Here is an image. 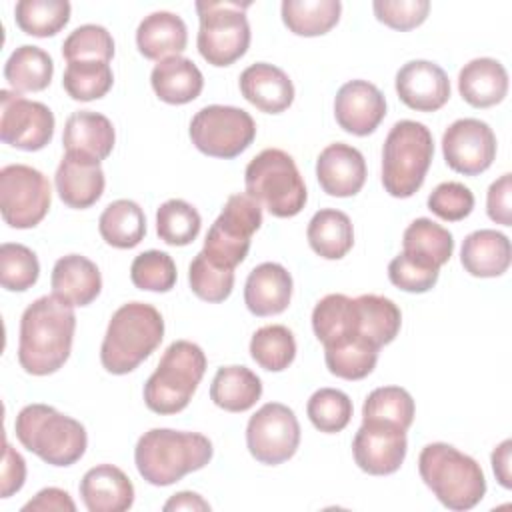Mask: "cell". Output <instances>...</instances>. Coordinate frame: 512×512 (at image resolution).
<instances>
[{
    "label": "cell",
    "instance_id": "obj_29",
    "mask_svg": "<svg viewBox=\"0 0 512 512\" xmlns=\"http://www.w3.org/2000/svg\"><path fill=\"white\" fill-rule=\"evenodd\" d=\"M150 84L162 102L188 104L200 96L204 76L190 58L170 56L152 68Z\"/></svg>",
    "mask_w": 512,
    "mask_h": 512
},
{
    "label": "cell",
    "instance_id": "obj_31",
    "mask_svg": "<svg viewBox=\"0 0 512 512\" xmlns=\"http://www.w3.org/2000/svg\"><path fill=\"white\" fill-rule=\"evenodd\" d=\"M262 396V380L246 366H224L212 378L210 400L226 412H246Z\"/></svg>",
    "mask_w": 512,
    "mask_h": 512
},
{
    "label": "cell",
    "instance_id": "obj_36",
    "mask_svg": "<svg viewBox=\"0 0 512 512\" xmlns=\"http://www.w3.org/2000/svg\"><path fill=\"white\" fill-rule=\"evenodd\" d=\"M378 346L364 336H348L330 346H324V362L330 374L344 380L366 378L378 362Z\"/></svg>",
    "mask_w": 512,
    "mask_h": 512
},
{
    "label": "cell",
    "instance_id": "obj_10",
    "mask_svg": "<svg viewBox=\"0 0 512 512\" xmlns=\"http://www.w3.org/2000/svg\"><path fill=\"white\" fill-rule=\"evenodd\" d=\"M262 224V206L248 194L228 196L220 216L210 226L202 254L216 266L234 270L250 250L252 234Z\"/></svg>",
    "mask_w": 512,
    "mask_h": 512
},
{
    "label": "cell",
    "instance_id": "obj_9",
    "mask_svg": "<svg viewBox=\"0 0 512 512\" xmlns=\"http://www.w3.org/2000/svg\"><path fill=\"white\" fill-rule=\"evenodd\" d=\"M248 6L250 2H196L200 20L196 46L208 64L230 66L246 54L250 46V24L246 18Z\"/></svg>",
    "mask_w": 512,
    "mask_h": 512
},
{
    "label": "cell",
    "instance_id": "obj_23",
    "mask_svg": "<svg viewBox=\"0 0 512 512\" xmlns=\"http://www.w3.org/2000/svg\"><path fill=\"white\" fill-rule=\"evenodd\" d=\"M292 298V276L278 262H262L250 270L244 284V302L254 316H276Z\"/></svg>",
    "mask_w": 512,
    "mask_h": 512
},
{
    "label": "cell",
    "instance_id": "obj_4",
    "mask_svg": "<svg viewBox=\"0 0 512 512\" xmlns=\"http://www.w3.org/2000/svg\"><path fill=\"white\" fill-rule=\"evenodd\" d=\"M418 472L438 502L456 512L474 508L486 494L480 464L446 442H432L422 448Z\"/></svg>",
    "mask_w": 512,
    "mask_h": 512
},
{
    "label": "cell",
    "instance_id": "obj_32",
    "mask_svg": "<svg viewBox=\"0 0 512 512\" xmlns=\"http://www.w3.org/2000/svg\"><path fill=\"white\" fill-rule=\"evenodd\" d=\"M354 306L356 332L370 340L374 346L382 348L398 336L402 314L390 298L378 294H362L354 298Z\"/></svg>",
    "mask_w": 512,
    "mask_h": 512
},
{
    "label": "cell",
    "instance_id": "obj_16",
    "mask_svg": "<svg viewBox=\"0 0 512 512\" xmlns=\"http://www.w3.org/2000/svg\"><path fill=\"white\" fill-rule=\"evenodd\" d=\"M406 450V430L378 420L362 422L352 440L354 462L362 472L372 476L394 474L402 466Z\"/></svg>",
    "mask_w": 512,
    "mask_h": 512
},
{
    "label": "cell",
    "instance_id": "obj_5",
    "mask_svg": "<svg viewBox=\"0 0 512 512\" xmlns=\"http://www.w3.org/2000/svg\"><path fill=\"white\" fill-rule=\"evenodd\" d=\"M18 442L52 466H72L88 446L86 428L48 404L24 406L14 422Z\"/></svg>",
    "mask_w": 512,
    "mask_h": 512
},
{
    "label": "cell",
    "instance_id": "obj_50",
    "mask_svg": "<svg viewBox=\"0 0 512 512\" xmlns=\"http://www.w3.org/2000/svg\"><path fill=\"white\" fill-rule=\"evenodd\" d=\"M474 208V194L462 182H442L428 196V210L442 220L458 222L470 216Z\"/></svg>",
    "mask_w": 512,
    "mask_h": 512
},
{
    "label": "cell",
    "instance_id": "obj_45",
    "mask_svg": "<svg viewBox=\"0 0 512 512\" xmlns=\"http://www.w3.org/2000/svg\"><path fill=\"white\" fill-rule=\"evenodd\" d=\"M40 262L36 254L14 242H4L0 246V284L10 292H24L38 282Z\"/></svg>",
    "mask_w": 512,
    "mask_h": 512
},
{
    "label": "cell",
    "instance_id": "obj_28",
    "mask_svg": "<svg viewBox=\"0 0 512 512\" xmlns=\"http://www.w3.org/2000/svg\"><path fill=\"white\" fill-rule=\"evenodd\" d=\"M458 90L470 106L490 108L508 94V72L494 58H474L460 70Z\"/></svg>",
    "mask_w": 512,
    "mask_h": 512
},
{
    "label": "cell",
    "instance_id": "obj_40",
    "mask_svg": "<svg viewBox=\"0 0 512 512\" xmlns=\"http://www.w3.org/2000/svg\"><path fill=\"white\" fill-rule=\"evenodd\" d=\"M70 10L68 0H20L14 8V18L22 32L48 38L68 24Z\"/></svg>",
    "mask_w": 512,
    "mask_h": 512
},
{
    "label": "cell",
    "instance_id": "obj_37",
    "mask_svg": "<svg viewBox=\"0 0 512 512\" xmlns=\"http://www.w3.org/2000/svg\"><path fill=\"white\" fill-rule=\"evenodd\" d=\"M402 246V252L434 268H440L450 260L454 252V238L444 226L432 222L430 218H416L404 230Z\"/></svg>",
    "mask_w": 512,
    "mask_h": 512
},
{
    "label": "cell",
    "instance_id": "obj_48",
    "mask_svg": "<svg viewBox=\"0 0 512 512\" xmlns=\"http://www.w3.org/2000/svg\"><path fill=\"white\" fill-rule=\"evenodd\" d=\"M188 282L192 292L206 302H224L234 288V270L212 264L202 252L190 262Z\"/></svg>",
    "mask_w": 512,
    "mask_h": 512
},
{
    "label": "cell",
    "instance_id": "obj_25",
    "mask_svg": "<svg viewBox=\"0 0 512 512\" xmlns=\"http://www.w3.org/2000/svg\"><path fill=\"white\" fill-rule=\"evenodd\" d=\"M52 294L70 306H88L102 290V276L98 266L82 256L68 254L56 260L50 274Z\"/></svg>",
    "mask_w": 512,
    "mask_h": 512
},
{
    "label": "cell",
    "instance_id": "obj_33",
    "mask_svg": "<svg viewBox=\"0 0 512 512\" xmlns=\"http://www.w3.org/2000/svg\"><path fill=\"white\" fill-rule=\"evenodd\" d=\"M100 236L114 248H134L146 234L144 210L128 198L110 202L98 220Z\"/></svg>",
    "mask_w": 512,
    "mask_h": 512
},
{
    "label": "cell",
    "instance_id": "obj_56",
    "mask_svg": "<svg viewBox=\"0 0 512 512\" xmlns=\"http://www.w3.org/2000/svg\"><path fill=\"white\" fill-rule=\"evenodd\" d=\"M164 510H210V504L196 492H178L170 496V500L164 504Z\"/></svg>",
    "mask_w": 512,
    "mask_h": 512
},
{
    "label": "cell",
    "instance_id": "obj_19",
    "mask_svg": "<svg viewBox=\"0 0 512 512\" xmlns=\"http://www.w3.org/2000/svg\"><path fill=\"white\" fill-rule=\"evenodd\" d=\"M316 178L320 188L330 196H354L366 182V160L362 152L350 144H328L316 160Z\"/></svg>",
    "mask_w": 512,
    "mask_h": 512
},
{
    "label": "cell",
    "instance_id": "obj_14",
    "mask_svg": "<svg viewBox=\"0 0 512 512\" xmlns=\"http://www.w3.org/2000/svg\"><path fill=\"white\" fill-rule=\"evenodd\" d=\"M0 104V138L4 144L26 152L50 144L56 122L46 104L10 90H0Z\"/></svg>",
    "mask_w": 512,
    "mask_h": 512
},
{
    "label": "cell",
    "instance_id": "obj_52",
    "mask_svg": "<svg viewBox=\"0 0 512 512\" xmlns=\"http://www.w3.org/2000/svg\"><path fill=\"white\" fill-rule=\"evenodd\" d=\"M510 194H512V174H502L494 180L486 194V212L492 222L510 226L512 224V208H510Z\"/></svg>",
    "mask_w": 512,
    "mask_h": 512
},
{
    "label": "cell",
    "instance_id": "obj_15",
    "mask_svg": "<svg viewBox=\"0 0 512 512\" xmlns=\"http://www.w3.org/2000/svg\"><path fill=\"white\" fill-rule=\"evenodd\" d=\"M442 154L454 172L478 176L486 172L496 158V136L482 120L460 118L446 128L442 136Z\"/></svg>",
    "mask_w": 512,
    "mask_h": 512
},
{
    "label": "cell",
    "instance_id": "obj_12",
    "mask_svg": "<svg viewBox=\"0 0 512 512\" xmlns=\"http://www.w3.org/2000/svg\"><path fill=\"white\" fill-rule=\"evenodd\" d=\"M50 202V182L40 170L28 164H8L0 170V212L10 228H34L48 214Z\"/></svg>",
    "mask_w": 512,
    "mask_h": 512
},
{
    "label": "cell",
    "instance_id": "obj_18",
    "mask_svg": "<svg viewBox=\"0 0 512 512\" xmlns=\"http://www.w3.org/2000/svg\"><path fill=\"white\" fill-rule=\"evenodd\" d=\"M396 94L412 110L434 112L450 98L446 72L430 60H410L396 72Z\"/></svg>",
    "mask_w": 512,
    "mask_h": 512
},
{
    "label": "cell",
    "instance_id": "obj_17",
    "mask_svg": "<svg viewBox=\"0 0 512 512\" xmlns=\"http://www.w3.org/2000/svg\"><path fill=\"white\" fill-rule=\"evenodd\" d=\"M334 116L348 134L368 136L386 116V98L372 82L350 80L336 92Z\"/></svg>",
    "mask_w": 512,
    "mask_h": 512
},
{
    "label": "cell",
    "instance_id": "obj_21",
    "mask_svg": "<svg viewBox=\"0 0 512 512\" xmlns=\"http://www.w3.org/2000/svg\"><path fill=\"white\" fill-rule=\"evenodd\" d=\"M242 96L266 114H280L294 102V84L288 74L268 62H256L240 74Z\"/></svg>",
    "mask_w": 512,
    "mask_h": 512
},
{
    "label": "cell",
    "instance_id": "obj_38",
    "mask_svg": "<svg viewBox=\"0 0 512 512\" xmlns=\"http://www.w3.org/2000/svg\"><path fill=\"white\" fill-rule=\"evenodd\" d=\"M312 330L322 346H330L356 332L354 298L346 294H328L312 310Z\"/></svg>",
    "mask_w": 512,
    "mask_h": 512
},
{
    "label": "cell",
    "instance_id": "obj_47",
    "mask_svg": "<svg viewBox=\"0 0 512 512\" xmlns=\"http://www.w3.org/2000/svg\"><path fill=\"white\" fill-rule=\"evenodd\" d=\"M62 56L68 62H76V60L110 62L114 56V38L100 24H82L74 28L64 40Z\"/></svg>",
    "mask_w": 512,
    "mask_h": 512
},
{
    "label": "cell",
    "instance_id": "obj_26",
    "mask_svg": "<svg viewBox=\"0 0 512 512\" xmlns=\"http://www.w3.org/2000/svg\"><path fill=\"white\" fill-rule=\"evenodd\" d=\"M512 250L506 234L484 228L470 232L460 250V262L464 270L476 278L502 276L510 266Z\"/></svg>",
    "mask_w": 512,
    "mask_h": 512
},
{
    "label": "cell",
    "instance_id": "obj_46",
    "mask_svg": "<svg viewBox=\"0 0 512 512\" xmlns=\"http://www.w3.org/2000/svg\"><path fill=\"white\" fill-rule=\"evenodd\" d=\"M176 264L170 254L160 250H146L132 260L130 280L140 290L168 292L176 284Z\"/></svg>",
    "mask_w": 512,
    "mask_h": 512
},
{
    "label": "cell",
    "instance_id": "obj_44",
    "mask_svg": "<svg viewBox=\"0 0 512 512\" xmlns=\"http://www.w3.org/2000/svg\"><path fill=\"white\" fill-rule=\"evenodd\" d=\"M352 400L346 392L338 388H320L316 390L308 404L306 414L316 430L326 434L342 432L352 418Z\"/></svg>",
    "mask_w": 512,
    "mask_h": 512
},
{
    "label": "cell",
    "instance_id": "obj_30",
    "mask_svg": "<svg viewBox=\"0 0 512 512\" xmlns=\"http://www.w3.org/2000/svg\"><path fill=\"white\" fill-rule=\"evenodd\" d=\"M306 238L320 258L340 260L354 244V228L348 214L342 210L322 208L310 218Z\"/></svg>",
    "mask_w": 512,
    "mask_h": 512
},
{
    "label": "cell",
    "instance_id": "obj_35",
    "mask_svg": "<svg viewBox=\"0 0 512 512\" xmlns=\"http://www.w3.org/2000/svg\"><path fill=\"white\" fill-rule=\"evenodd\" d=\"M52 74L54 62L50 54L32 44H22L20 48H16L4 64V78L18 94L40 92L48 88Z\"/></svg>",
    "mask_w": 512,
    "mask_h": 512
},
{
    "label": "cell",
    "instance_id": "obj_13",
    "mask_svg": "<svg viewBox=\"0 0 512 512\" xmlns=\"http://www.w3.org/2000/svg\"><path fill=\"white\" fill-rule=\"evenodd\" d=\"M246 446L260 464L276 466L290 460L300 446V424L292 408L268 402L250 416Z\"/></svg>",
    "mask_w": 512,
    "mask_h": 512
},
{
    "label": "cell",
    "instance_id": "obj_55",
    "mask_svg": "<svg viewBox=\"0 0 512 512\" xmlns=\"http://www.w3.org/2000/svg\"><path fill=\"white\" fill-rule=\"evenodd\" d=\"M510 450H512V440L500 442L494 452H492V470L496 474V480L504 488H512V472H510Z\"/></svg>",
    "mask_w": 512,
    "mask_h": 512
},
{
    "label": "cell",
    "instance_id": "obj_2",
    "mask_svg": "<svg viewBox=\"0 0 512 512\" xmlns=\"http://www.w3.org/2000/svg\"><path fill=\"white\" fill-rule=\"evenodd\" d=\"M212 442L198 432L152 428L134 448L138 474L152 486H170L212 460Z\"/></svg>",
    "mask_w": 512,
    "mask_h": 512
},
{
    "label": "cell",
    "instance_id": "obj_53",
    "mask_svg": "<svg viewBox=\"0 0 512 512\" xmlns=\"http://www.w3.org/2000/svg\"><path fill=\"white\" fill-rule=\"evenodd\" d=\"M26 480V462L24 458L4 442V460H2V498L12 496L24 486Z\"/></svg>",
    "mask_w": 512,
    "mask_h": 512
},
{
    "label": "cell",
    "instance_id": "obj_24",
    "mask_svg": "<svg viewBox=\"0 0 512 512\" xmlns=\"http://www.w3.org/2000/svg\"><path fill=\"white\" fill-rule=\"evenodd\" d=\"M114 142H116L114 126L100 112L78 110L70 114L64 124L62 144L68 154L102 162L110 156Z\"/></svg>",
    "mask_w": 512,
    "mask_h": 512
},
{
    "label": "cell",
    "instance_id": "obj_8",
    "mask_svg": "<svg viewBox=\"0 0 512 512\" xmlns=\"http://www.w3.org/2000/svg\"><path fill=\"white\" fill-rule=\"evenodd\" d=\"M246 194L276 218H292L302 212L308 192L294 158L280 148L256 154L244 172Z\"/></svg>",
    "mask_w": 512,
    "mask_h": 512
},
{
    "label": "cell",
    "instance_id": "obj_1",
    "mask_svg": "<svg viewBox=\"0 0 512 512\" xmlns=\"http://www.w3.org/2000/svg\"><path fill=\"white\" fill-rule=\"evenodd\" d=\"M76 330L74 306L58 296H40L20 318L18 362L32 376L58 372L72 352Z\"/></svg>",
    "mask_w": 512,
    "mask_h": 512
},
{
    "label": "cell",
    "instance_id": "obj_43",
    "mask_svg": "<svg viewBox=\"0 0 512 512\" xmlns=\"http://www.w3.org/2000/svg\"><path fill=\"white\" fill-rule=\"evenodd\" d=\"M414 398L400 386H382L368 394L362 406V422L378 420L408 430L414 420Z\"/></svg>",
    "mask_w": 512,
    "mask_h": 512
},
{
    "label": "cell",
    "instance_id": "obj_6",
    "mask_svg": "<svg viewBox=\"0 0 512 512\" xmlns=\"http://www.w3.org/2000/svg\"><path fill=\"white\" fill-rule=\"evenodd\" d=\"M432 132L416 120L396 122L382 148V184L394 198H410L424 184L432 164Z\"/></svg>",
    "mask_w": 512,
    "mask_h": 512
},
{
    "label": "cell",
    "instance_id": "obj_54",
    "mask_svg": "<svg viewBox=\"0 0 512 512\" xmlns=\"http://www.w3.org/2000/svg\"><path fill=\"white\" fill-rule=\"evenodd\" d=\"M30 510H40V512H50V510H58V512H74L76 504L70 498V494L62 488H44L40 490L32 500H28L22 506V512H30Z\"/></svg>",
    "mask_w": 512,
    "mask_h": 512
},
{
    "label": "cell",
    "instance_id": "obj_7",
    "mask_svg": "<svg viewBox=\"0 0 512 512\" xmlns=\"http://www.w3.org/2000/svg\"><path fill=\"white\" fill-rule=\"evenodd\" d=\"M206 372V354L190 340H174L144 384L146 406L162 416L182 412Z\"/></svg>",
    "mask_w": 512,
    "mask_h": 512
},
{
    "label": "cell",
    "instance_id": "obj_41",
    "mask_svg": "<svg viewBox=\"0 0 512 512\" xmlns=\"http://www.w3.org/2000/svg\"><path fill=\"white\" fill-rule=\"evenodd\" d=\"M114 84V74L108 62L102 60H76L68 62L62 86L72 100L90 102L108 94Z\"/></svg>",
    "mask_w": 512,
    "mask_h": 512
},
{
    "label": "cell",
    "instance_id": "obj_3",
    "mask_svg": "<svg viewBox=\"0 0 512 512\" xmlns=\"http://www.w3.org/2000/svg\"><path fill=\"white\" fill-rule=\"evenodd\" d=\"M162 338V314L152 304L128 302L108 322L100 346V362L110 374H128L160 346Z\"/></svg>",
    "mask_w": 512,
    "mask_h": 512
},
{
    "label": "cell",
    "instance_id": "obj_27",
    "mask_svg": "<svg viewBox=\"0 0 512 512\" xmlns=\"http://www.w3.org/2000/svg\"><path fill=\"white\" fill-rule=\"evenodd\" d=\"M188 44V30L184 20L166 10L152 12L144 16L136 30V46L140 54L148 60H164L170 56H180Z\"/></svg>",
    "mask_w": 512,
    "mask_h": 512
},
{
    "label": "cell",
    "instance_id": "obj_39",
    "mask_svg": "<svg viewBox=\"0 0 512 512\" xmlns=\"http://www.w3.org/2000/svg\"><path fill=\"white\" fill-rule=\"evenodd\" d=\"M250 356L260 368L268 372H282L296 358L294 334L282 324L262 326L252 334Z\"/></svg>",
    "mask_w": 512,
    "mask_h": 512
},
{
    "label": "cell",
    "instance_id": "obj_20",
    "mask_svg": "<svg viewBox=\"0 0 512 512\" xmlns=\"http://www.w3.org/2000/svg\"><path fill=\"white\" fill-rule=\"evenodd\" d=\"M54 184L66 206L84 210L100 200L106 178L100 162L66 152L56 168Z\"/></svg>",
    "mask_w": 512,
    "mask_h": 512
},
{
    "label": "cell",
    "instance_id": "obj_51",
    "mask_svg": "<svg viewBox=\"0 0 512 512\" xmlns=\"http://www.w3.org/2000/svg\"><path fill=\"white\" fill-rule=\"evenodd\" d=\"M372 10L376 18L400 32L412 30L420 26L428 12H430V2L428 0H374Z\"/></svg>",
    "mask_w": 512,
    "mask_h": 512
},
{
    "label": "cell",
    "instance_id": "obj_42",
    "mask_svg": "<svg viewBox=\"0 0 512 512\" xmlns=\"http://www.w3.org/2000/svg\"><path fill=\"white\" fill-rule=\"evenodd\" d=\"M202 226L198 210L186 200L172 198L156 210V234L170 246H188L196 240Z\"/></svg>",
    "mask_w": 512,
    "mask_h": 512
},
{
    "label": "cell",
    "instance_id": "obj_49",
    "mask_svg": "<svg viewBox=\"0 0 512 512\" xmlns=\"http://www.w3.org/2000/svg\"><path fill=\"white\" fill-rule=\"evenodd\" d=\"M438 276H440V268H434L406 252H400L388 264L390 282L404 292H414V294L428 292L438 282Z\"/></svg>",
    "mask_w": 512,
    "mask_h": 512
},
{
    "label": "cell",
    "instance_id": "obj_11",
    "mask_svg": "<svg viewBox=\"0 0 512 512\" xmlns=\"http://www.w3.org/2000/svg\"><path fill=\"white\" fill-rule=\"evenodd\" d=\"M254 138V118L236 106H204L190 122L192 144L212 158H236L254 142Z\"/></svg>",
    "mask_w": 512,
    "mask_h": 512
},
{
    "label": "cell",
    "instance_id": "obj_22",
    "mask_svg": "<svg viewBox=\"0 0 512 512\" xmlns=\"http://www.w3.org/2000/svg\"><path fill=\"white\" fill-rule=\"evenodd\" d=\"M80 498L90 512H124L134 504L130 478L114 464H98L80 480Z\"/></svg>",
    "mask_w": 512,
    "mask_h": 512
},
{
    "label": "cell",
    "instance_id": "obj_34",
    "mask_svg": "<svg viewBox=\"0 0 512 512\" xmlns=\"http://www.w3.org/2000/svg\"><path fill=\"white\" fill-rule=\"evenodd\" d=\"M284 26L296 36H322L330 32L342 12L338 0H284L280 6Z\"/></svg>",
    "mask_w": 512,
    "mask_h": 512
}]
</instances>
